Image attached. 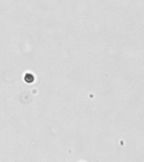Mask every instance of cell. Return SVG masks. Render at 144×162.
<instances>
[{
  "label": "cell",
  "instance_id": "cell-1",
  "mask_svg": "<svg viewBox=\"0 0 144 162\" xmlns=\"http://www.w3.org/2000/svg\"><path fill=\"white\" fill-rule=\"evenodd\" d=\"M26 77L29 78V79H26V82H33V80H34V77L32 76V74H30V73H27Z\"/></svg>",
  "mask_w": 144,
  "mask_h": 162
}]
</instances>
